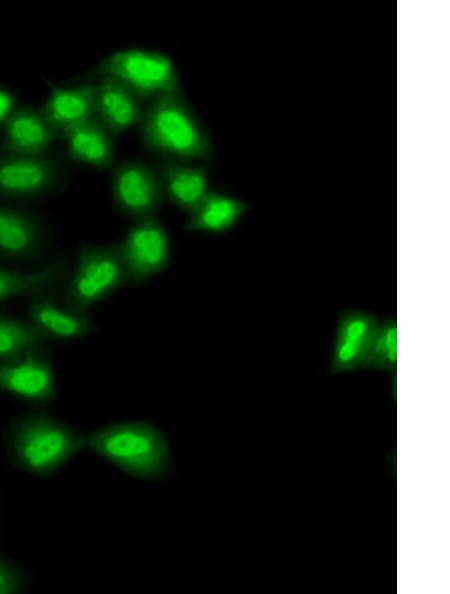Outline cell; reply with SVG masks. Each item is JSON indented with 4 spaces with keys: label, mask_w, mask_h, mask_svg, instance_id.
Here are the masks:
<instances>
[{
    "label": "cell",
    "mask_w": 450,
    "mask_h": 594,
    "mask_svg": "<svg viewBox=\"0 0 450 594\" xmlns=\"http://www.w3.org/2000/svg\"><path fill=\"white\" fill-rule=\"evenodd\" d=\"M0 391L37 406L54 401L56 378L50 354L44 347L0 360Z\"/></svg>",
    "instance_id": "7"
},
{
    "label": "cell",
    "mask_w": 450,
    "mask_h": 594,
    "mask_svg": "<svg viewBox=\"0 0 450 594\" xmlns=\"http://www.w3.org/2000/svg\"><path fill=\"white\" fill-rule=\"evenodd\" d=\"M27 586L24 569L0 552V594H20L27 590Z\"/></svg>",
    "instance_id": "22"
},
{
    "label": "cell",
    "mask_w": 450,
    "mask_h": 594,
    "mask_svg": "<svg viewBox=\"0 0 450 594\" xmlns=\"http://www.w3.org/2000/svg\"><path fill=\"white\" fill-rule=\"evenodd\" d=\"M62 136L65 137L68 155L73 161L99 170L112 165L114 136L96 117L70 128Z\"/></svg>",
    "instance_id": "16"
},
{
    "label": "cell",
    "mask_w": 450,
    "mask_h": 594,
    "mask_svg": "<svg viewBox=\"0 0 450 594\" xmlns=\"http://www.w3.org/2000/svg\"><path fill=\"white\" fill-rule=\"evenodd\" d=\"M3 439L9 464L37 478L53 476L86 449V434L43 410L14 416Z\"/></svg>",
    "instance_id": "1"
},
{
    "label": "cell",
    "mask_w": 450,
    "mask_h": 594,
    "mask_svg": "<svg viewBox=\"0 0 450 594\" xmlns=\"http://www.w3.org/2000/svg\"><path fill=\"white\" fill-rule=\"evenodd\" d=\"M41 242V228L32 216L0 204V255L29 258L36 254Z\"/></svg>",
    "instance_id": "18"
},
{
    "label": "cell",
    "mask_w": 450,
    "mask_h": 594,
    "mask_svg": "<svg viewBox=\"0 0 450 594\" xmlns=\"http://www.w3.org/2000/svg\"><path fill=\"white\" fill-rule=\"evenodd\" d=\"M47 341L29 321L0 313V360L44 347Z\"/></svg>",
    "instance_id": "20"
},
{
    "label": "cell",
    "mask_w": 450,
    "mask_h": 594,
    "mask_svg": "<svg viewBox=\"0 0 450 594\" xmlns=\"http://www.w3.org/2000/svg\"><path fill=\"white\" fill-rule=\"evenodd\" d=\"M12 104V99L6 93L0 91V120L6 117L11 113L10 105Z\"/></svg>",
    "instance_id": "23"
},
{
    "label": "cell",
    "mask_w": 450,
    "mask_h": 594,
    "mask_svg": "<svg viewBox=\"0 0 450 594\" xmlns=\"http://www.w3.org/2000/svg\"><path fill=\"white\" fill-rule=\"evenodd\" d=\"M375 314L346 309L337 318L332 346L330 373L351 372L362 368V363L380 323Z\"/></svg>",
    "instance_id": "10"
},
{
    "label": "cell",
    "mask_w": 450,
    "mask_h": 594,
    "mask_svg": "<svg viewBox=\"0 0 450 594\" xmlns=\"http://www.w3.org/2000/svg\"><path fill=\"white\" fill-rule=\"evenodd\" d=\"M65 262L54 260L41 269L20 272L0 267V304L18 296H39L49 294L65 275Z\"/></svg>",
    "instance_id": "19"
},
{
    "label": "cell",
    "mask_w": 450,
    "mask_h": 594,
    "mask_svg": "<svg viewBox=\"0 0 450 594\" xmlns=\"http://www.w3.org/2000/svg\"><path fill=\"white\" fill-rule=\"evenodd\" d=\"M95 84V117L113 136L140 125L144 115L142 101L132 90L111 76H101Z\"/></svg>",
    "instance_id": "12"
},
{
    "label": "cell",
    "mask_w": 450,
    "mask_h": 594,
    "mask_svg": "<svg viewBox=\"0 0 450 594\" xmlns=\"http://www.w3.org/2000/svg\"><path fill=\"white\" fill-rule=\"evenodd\" d=\"M362 368L387 371L397 370V322L395 318L381 320L367 348Z\"/></svg>",
    "instance_id": "21"
},
{
    "label": "cell",
    "mask_w": 450,
    "mask_h": 594,
    "mask_svg": "<svg viewBox=\"0 0 450 594\" xmlns=\"http://www.w3.org/2000/svg\"><path fill=\"white\" fill-rule=\"evenodd\" d=\"M141 138L153 152L180 160L212 159V142L181 93H166L150 101L140 123Z\"/></svg>",
    "instance_id": "3"
},
{
    "label": "cell",
    "mask_w": 450,
    "mask_h": 594,
    "mask_svg": "<svg viewBox=\"0 0 450 594\" xmlns=\"http://www.w3.org/2000/svg\"><path fill=\"white\" fill-rule=\"evenodd\" d=\"M60 175L58 163L42 155L3 153L0 156V195L33 198L50 191Z\"/></svg>",
    "instance_id": "9"
},
{
    "label": "cell",
    "mask_w": 450,
    "mask_h": 594,
    "mask_svg": "<svg viewBox=\"0 0 450 594\" xmlns=\"http://www.w3.org/2000/svg\"><path fill=\"white\" fill-rule=\"evenodd\" d=\"M40 110L48 124L61 136L70 128L95 117L96 84L53 86Z\"/></svg>",
    "instance_id": "14"
},
{
    "label": "cell",
    "mask_w": 450,
    "mask_h": 594,
    "mask_svg": "<svg viewBox=\"0 0 450 594\" xmlns=\"http://www.w3.org/2000/svg\"><path fill=\"white\" fill-rule=\"evenodd\" d=\"M58 136L40 109L24 106L4 120L0 149L3 153L42 155Z\"/></svg>",
    "instance_id": "13"
},
{
    "label": "cell",
    "mask_w": 450,
    "mask_h": 594,
    "mask_svg": "<svg viewBox=\"0 0 450 594\" xmlns=\"http://www.w3.org/2000/svg\"><path fill=\"white\" fill-rule=\"evenodd\" d=\"M117 248L135 284L161 274L171 262L170 237L157 216L134 221Z\"/></svg>",
    "instance_id": "6"
},
{
    "label": "cell",
    "mask_w": 450,
    "mask_h": 594,
    "mask_svg": "<svg viewBox=\"0 0 450 594\" xmlns=\"http://www.w3.org/2000/svg\"><path fill=\"white\" fill-rule=\"evenodd\" d=\"M86 448L141 480L162 479L172 469L166 434L144 420L107 424L86 434Z\"/></svg>",
    "instance_id": "2"
},
{
    "label": "cell",
    "mask_w": 450,
    "mask_h": 594,
    "mask_svg": "<svg viewBox=\"0 0 450 594\" xmlns=\"http://www.w3.org/2000/svg\"><path fill=\"white\" fill-rule=\"evenodd\" d=\"M249 205L232 195L210 190L188 215L183 229L188 232L221 234L229 231L248 211Z\"/></svg>",
    "instance_id": "17"
},
{
    "label": "cell",
    "mask_w": 450,
    "mask_h": 594,
    "mask_svg": "<svg viewBox=\"0 0 450 594\" xmlns=\"http://www.w3.org/2000/svg\"><path fill=\"white\" fill-rule=\"evenodd\" d=\"M28 321L47 339H83L94 333L96 325L89 311L79 310L48 294L32 297Z\"/></svg>",
    "instance_id": "11"
},
{
    "label": "cell",
    "mask_w": 450,
    "mask_h": 594,
    "mask_svg": "<svg viewBox=\"0 0 450 594\" xmlns=\"http://www.w3.org/2000/svg\"><path fill=\"white\" fill-rule=\"evenodd\" d=\"M95 74L120 80L141 101L166 93H181L171 59L156 51L137 48L116 51L99 62Z\"/></svg>",
    "instance_id": "5"
},
{
    "label": "cell",
    "mask_w": 450,
    "mask_h": 594,
    "mask_svg": "<svg viewBox=\"0 0 450 594\" xmlns=\"http://www.w3.org/2000/svg\"><path fill=\"white\" fill-rule=\"evenodd\" d=\"M117 244H83L77 252L62 300L83 311L129 283Z\"/></svg>",
    "instance_id": "4"
},
{
    "label": "cell",
    "mask_w": 450,
    "mask_h": 594,
    "mask_svg": "<svg viewBox=\"0 0 450 594\" xmlns=\"http://www.w3.org/2000/svg\"><path fill=\"white\" fill-rule=\"evenodd\" d=\"M111 193L115 209L133 221L157 216L164 199L157 171L140 161H125L114 169Z\"/></svg>",
    "instance_id": "8"
},
{
    "label": "cell",
    "mask_w": 450,
    "mask_h": 594,
    "mask_svg": "<svg viewBox=\"0 0 450 594\" xmlns=\"http://www.w3.org/2000/svg\"><path fill=\"white\" fill-rule=\"evenodd\" d=\"M164 198L186 212L192 213L210 191L205 168L169 159L156 169Z\"/></svg>",
    "instance_id": "15"
}]
</instances>
